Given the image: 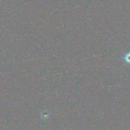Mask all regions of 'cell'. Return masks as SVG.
I'll list each match as a JSON object with an SVG mask.
<instances>
[{
  "instance_id": "6da1fadb",
  "label": "cell",
  "mask_w": 130,
  "mask_h": 130,
  "mask_svg": "<svg viewBox=\"0 0 130 130\" xmlns=\"http://www.w3.org/2000/svg\"><path fill=\"white\" fill-rule=\"evenodd\" d=\"M124 59L127 62L130 63V52L125 55L124 56Z\"/></svg>"
}]
</instances>
